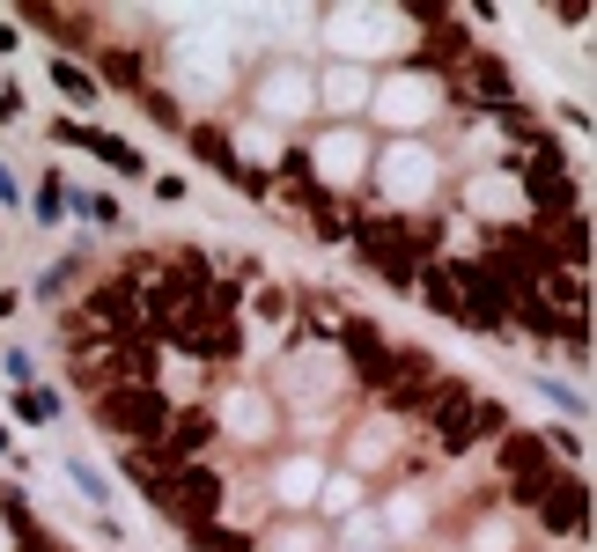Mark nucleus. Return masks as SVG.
Returning a JSON list of instances; mask_svg holds the SVG:
<instances>
[{
    "mask_svg": "<svg viewBox=\"0 0 597 552\" xmlns=\"http://www.w3.org/2000/svg\"><path fill=\"white\" fill-rule=\"evenodd\" d=\"M450 111V89L435 81L428 67H398V74H376L369 89V119L391 133V141H428V125Z\"/></svg>",
    "mask_w": 597,
    "mask_h": 552,
    "instance_id": "obj_1",
    "label": "nucleus"
},
{
    "mask_svg": "<svg viewBox=\"0 0 597 552\" xmlns=\"http://www.w3.org/2000/svg\"><path fill=\"white\" fill-rule=\"evenodd\" d=\"M244 103H251L258 125H280V133L318 125V67H302V59H266V67L251 74Z\"/></svg>",
    "mask_w": 597,
    "mask_h": 552,
    "instance_id": "obj_2",
    "label": "nucleus"
},
{
    "mask_svg": "<svg viewBox=\"0 0 597 552\" xmlns=\"http://www.w3.org/2000/svg\"><path fill=\"white\" fill-rule=\"evenodd\" d=\"M369 185L384 192V207H428L443 192V155L428 141H384L369 155Z\"/></svg>",
    "mask_w": 597,
    "mask_h": 552,
    "instance_id": "obj_3",
    "label": "nucleus"
},
{
    "mask_svg": "<svg viewBox=\"0 0 597 552\" xmlns=\"http://www.w3.org/2000/svg\"><path fill=\"white\" fill-rule=\"evenodd\" d=\"M369 125H318L310 133V177H318L324 192H362L369 185Z\"/></svg>",
    "mask_w": 597,
    "mask_h": 552,
    "instance_id": "obj_4",
    "label": "nucleus"
},
{
    "mask_svg": "<svg viewBox=\"0 0 597 552\" xmlns=\"http://www.w3.org/2000/svg\"><path fill=\"white\" fill-rule=\"evenodd\" d=\"M369 89H376V74L354 67V59L318 67V119L324 125H362V119H369Z\"/></svg>",
    "mask_w": 597,
    "mask_h": 552,
    "instance_id": "obj_5",
    "label": "nucleus"
},
{
    "mask_svg": "<svg viewBox=\"0 0 597 552\" xmlns=\"http://www.w3.org/2000/svg\"><path fill=\"white\" fill-rule=\"evenodd\" d=\"M318 486H324L318 456H280V464H274V494H280V501H318Z\"/></svg>",
    "mask_w": 597,
    "mask_h": 552,
    "instance_id": "obj_6",
    "label": "nucleus"
},
{
    "mask_svg": "<svg viewBox=\"0 0 597 552\" xmlns=\"http://www.w3.org/2000/svg\"><path fill=\"white\" fill-rule=\"evenodd\" d=\"M384 516H391V523H384L391 538H421V530H428V508H421V501H406V494H398Z\"/></svg>",
    "mask_w": 597,
    "mask_h": 552,
    "instance_id": "obj_7",
    "label": "nucleus"
},
{
    "mask_svg": "<svg viewBox=\"0 0 597 552\" xmlns=\"http://www.w3.org/2000/svg\"><path fill=\"white\" fill-rule=\"evenodd\" d=\"M52 81H59V89H67V97H75L81 111L97 103V81H89V74H81V67H67V59H52Z\"/></svg>",
    "mask_w": 597,
    "mask_h": 552,
    "instance_id": "obj_8",
    "label": "nucleus"
},
{
    "mask_svg": "<svg viewBox=\"0 0 597 552\" xmlns=\"http://www.w3.org/2000/svg\"><path fill=\"white\" fill-rule=\"evenodd\" d=\"M324 538L318 530H274V538H266V552H318Z\"/></svg>",
    "mask_w": 597,
    "mask_h": 552,
    "instance_id": "obj_9",
    "label": "nucleus"
},
{
    "mask_svg": "<svg viewBox=\"0 0 597 552\" xmlns=\"http://www.w3.org/2000/svg\"><path fill=\"white\" fill-rule=\"evenodd\" d=\"M15 412H23V420H52L59 398H52V390H23V406H15Z\"/></svg>",
    "mask_w": 597,
    "mask_h": 552,
    "instance_id": "obj_10",
    "label": "nucleus"
},
{
    "mask_svg": "<svg viewBox=\"0 0 597 552\" xmlns=\"http://www.w3.org/2000/svg\"><path fill=\"white\" fill-rule=\"evenodd\" d=\"M0 199H15V177H8V163H0Z\"/></svg>",
    "mask_w": 597,
    "mask_h": 552,
    "instance_id": "obj_11",
    "label": "nucleus"
}]
</instances>
